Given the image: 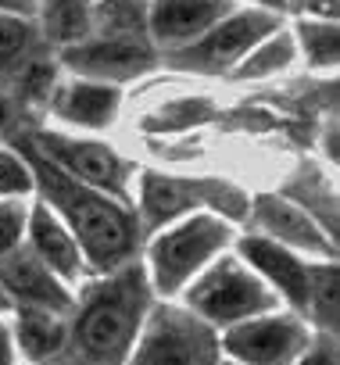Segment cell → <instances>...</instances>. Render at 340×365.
Returning <instances> with one entry per match:
<instances>
[{
	"label": "cell",
	"instance_id": "11",
	"mask_svg": "<svg viewBox=\"0 0 340 365\" xmlns=\"http://www.w3.org/2000/svg\"><path fill=\"white\" fill-rule=\"evenodd\" d=\"M0 287L8 301L19 304L22 312H47V315H68L72 312V294L61 287V279L26 247L11 251L0 265Z\"/></svg>",
	"mask_w": 340,
	"mask_h": 365
},
{
	"label": "cell",
	"instance_id": "4",
	"mask_svg": "<svg viewBox=\"0 0 340 365\" xmlns=\"http://www.w3.org/2000/svg\"><path fill=\"white\" fill-rule=\"evenodd\" d=\"M215 326L197 319L190 308L158 304L143 326L129 365H219Z\"/></svg>",
	"mask_w": 340,
	"mask_h": 365
},
{
	"label": "cell",
	"instance_id": "28",
	"mask_svg": "<svg viewBox=\"0 0 340 365\" xmlns=\"http://www.w3.org/2000/svg\"><path fill=\"white\" fill-rule=\"evenodd\" d=\"M15 361V344H11V329L0 326V365H11Z\"/></svg>",
	"mask_w": 340,
	"mask_h": 365
},
{
	"label": "cell",
	"instance_id": "15",
	"mask_svg": "<svg viewBox=\"0 0 340 365\" xmlns=\"http://www.w3.org/2000/svg\"><path fill=\"white\" fill-rule=\"evenodd\" d=\"M26 233H29V251L58 279H79V272H83L79 244L72 240V233L61 226V219L51 208H33L26 219Z\"/></svg>",
	"mask_w": 340,
	"mask_h": 365
},
{
	"label": "cell",
	"instance_id": "26",
	"mask_svg": "<svg viewBox=\"0 0 340 365\" xmlns=\"http://www.w3.org/2000/svg\"><path fill=\"white\" fill-rule=\"evenodd\" d=\"M294 365H336V347L329 336H319L315 344H308V351L294 361Z\"/></svg>",
	"mask_w": 340,
	"mask_h": 365
},
{
	"label": "cell",
	"instance_id": "12",
	"mask_svg": "<svg viewBox=\"0 0 340 365\" xmlns=\"http://www.w3.org/2000/svg\"><path fill=\"white\" fill-rule=\"evenodd\" d=\"M226 15H233V0H154L147 8V33L172 54L201 40Z\"/></svg>",
	"mask_w": 340,
	"mask_h": 365
},
{
	"label": "cell",
	"instance_id": "27",
	"mask_svg": "<svg viewBox=\"0 0 340 365\" xmlns=\"http://www.w3.org/2000/svg\"><path fill=\"white\" fill-rule=\"evenodd\" d=\"M0 11H4V15H19V19H29V15H36V0H0Z\"/></svg>",
	"mask_w": 340,
	"mask_h": 365
},
{
	"label": "cell",
	"instance_id": "5",
	"mask_svg": "<svg viewBox=\"0 0 340 365\" xmlns=\"http://www.w3.org/2000/svg\"><path fill=\"white\" fill-rule=\"evenodd\" d=\"M230 244V230L226 222H219L215 215H194L183 226H176L172 233H165L150 244V290L158 294H176L190 276H197L205 269V262L222 251Z\"/></svg>",
	"mask_w": 340,
	"mask_h": 365
},
{
	"label": "cell",
	"instance_id": "17",
	"mask_svg": "<svg viewBox=\"0 0 340 365\" xmlns=\"http://www.w3.org/2000/svg\"><path fill=\"white\" fill-rule=\"evenodd\" d=\"M93 22L83 0H43V36L58 47H76L90 40Z\"/></svg>",
	"mask_w": 340,
	"mask_h": 365
},
{
	"label": "cell",
	"instance_id": "7",
	"mask_svg": "<svg viewBox=\"0 0 340 365\" xmlns=\"http://www.w3.org/2000/svg\"><path fill=\"white\" fill-rule=\"evenodd\" d=\"M276 29H279L276 11H233L190 47L172 51L168 61L190 72H226V68H237Z\"/></svg>",
	"mask_w": 340,
	"mask_h": 365
},
{
	"label": "cell",
	"instance_id": "31",
	"mask_svg": "<svg viewBox=\"0 0 340 365\" xmlns=\"http://www.w3.org/2000/svg\"><path fill=\"white\" fill-rule=\"evenodd\" d=\"M258 4H262V11H283L287 0H258Z\"/></svg>",
	"mask_w": 340,
	"mask_h": 365
},
{
	"label": "cell",
	"instance_id": "8",
	"mask_svg": "<svg viewBox=\"0 0 340 365\" xmlns=\"http://www.w3.org/2000/svg\"><path fill=\"white\" fill-rule=\"evenodd\" d=\"M29 140L61 172H68L72 179H79V182H86V187H93V190H101V194L125 205V197H129V168L111 147L93 143V140H72V136H61V133H29Z\"/></svg>",
	"mask_w": 340,
	"mask_h": 365
},
{
	"label": "cell",
	"instance_id": "25",
	"mask_svg": "<svg viewBox=\"0 0 340 365\" xmlns=\"http://www.w3.org/2000/svg\"><path fill=\"white\" fill-rule=\"evenodd\" d=\"M26 219H29L26 205H15V201L0 205V258H8L19 247V240L26 233Z\"/></svg>",
	"mask_w": 340,
	"mask_h": 365
},
{
	"label": "cell",
	"instance_id": "22",
	"mask_svg": "<svg viewBox=\"0 0 340 365\" xmlns=\"http://www.w3.org/2000/svg\"><path fill=\"white\" fill-rule=\"evenodd\" d=\"M311 319L329 333L336 326V265H308V304Z\"/></svg>",
	"mask_w": 340,
	"mask_h": 365
},
{
	"label": "cell",
	"instance_id": "1",
	"mask_svg": "<svg viewBox=\"0 0 340 365\" xmlns=\"http://www.w3.org/2000/svg\"><path fill=\"white\" fill-rule=\"evenodd\" d=\"M15 150L22 154V161L33 172V187L43 190L51 208L65 219L61 226L72 230V240L79 244V251H86V258L97 269L115 272V269L133 262L136 244H140V222L133 219V212L122 201H115V197L86 187V182L72 179L68 172H61L47 154L36 150L29 133L15 136Z\"/></svg>",
	"mask_w": 340,
	"mask_h": 365
},
{
	"label": "cell",
	"instance_id": "29",
	"mask_svg": "<svg viewBox=\"0 0 340 365\" xmlns=\"http://www.w3.org/2000/svg\"><path fill=\"white\" fill-rule=\"evenodd\" d=\"M8 122H11V97L0 90V133L8 129Z\"/></svg>",
	"mask_w": 340,
	"mask_h": 365
},
{
	"label": "cell",
	"instance_id": "33",
	"mask_svg": "<svg viewBox=\"0 0 340 365\" xmlns=\"http://www.w3.org/2000/svg\"><path fill=\"white\" fill-rule=\"evenodd\" d=\"M233 365H237V361H233Z\"/></svg>",
	"mask_w": 340,
	"mask_h": 365
},
{
	"label": "cell",
	"instance_id": "6",
	"mask_svg": "<svg viewBox=\"0 0 340 365\" xmlns=\"http://www.w3.org/2000/svg\"><path fill=\"white\" fill-rule=\"evenodd\" d=\"M140 208H143V226L158 230L187 215L190 208H219L230 219H244L247 197L219 179H172V175L147 172L140 187Z\"/></svg>",
	"mask_w": 340,
	"mask_h": 365
},
{
	"label": "cell",
	"instance_id": "20",
	"mask_svg": "<svg viewBox=\"0 0 340 365\" xmlns=\"http://www.w3.org/2000/svg\"><path fill=\"white\" fill-rule=\"evenodd\" d=\"M90 22H97L104 36L143 40V33H147V8H143V0H101L97 11H90Z\"/></svg>",
	"mask_w": 340,
	"mask_h": 365
},
{
	"label": "cell",
	"instance_id": "10",
	"mask_svg": "<svg viewBox=\"0 0 340 365\" xmlns=\"http://www.w3.org/2000/svg\"><path fill=\"white\" fill-rule=\"evenodd\" d=\"M61 61L90 79V83H125L143 76L154 65V51L147 47V40H115V36H101V40H83L76 47H65Z\"/></svg>",
	"mask_w": 340,
	"mask_h": 365
},
{
	"label": "cell",
	"instance_id": "21",
	"mask_svg": "<svg viewBox=\"0 0 340 365\" xmlns=\"http://www.w3.org/2000/svg\"><path fill=\"white\" fill-rule=\"evenodd\" d=\"M290 58H294V36L276 29V36H265V40L233 68V76H237V79H258V76H269V72L287 68Z\"/></svg>",
	"mask_w": 340,
	"mask_h": 365
},
{
	"label": "cell",
	"instance_id": "32",
	"mask_svg": "<svg viewBox=\"0 0 340 365\" xmlns=\"http://www.w3.org/2000/svg\"><path fill=\"white\" fill-rule=\"evenodd\" d=\"M11 308V301H8V294H4V287H0V312H8Z\"/></svg>",
	"mask_w": 340,
	"mask_h": 365
},
{
	"label": "cell",
	"instance_id": "16",
	"mask_svg": "<svg viewBox=\"0 0 340 365\" xmlns=\"http://www.w3.org/2000/svg\"><path fill=\"white\" fill-rule=\"evenodd\" d=\"M115 108H118V90L108 86V83H90V79L68 83L54 97V111L61 118H68L76 125H90V129L108 125Z\"/></svg>",
	"mask_w": 340,
	"mask_h": 365
},
{
	"label": "cell",
	"instance_id": "13",
	"mask_svg": "<svg viewBox=\"0 0 340 365\" xmlns=\"http://www.w3.org/2000/svg\"><path fill=\"white\" fill-rule=\"evenodd\" d=\"M254 226L269 233L265 240L287 247V251H311V255H333V240L290 201L283 197H258L254 201Z\"/></svg>",
	"mask_w": 340,
	"mask_h": 365
},
{
	"label": "cell",
	"instance_id": "24",
	"mask_svg": "<svg viewBox=\"0 0 340 365\" xmlns=\"http://www.w3.org/2000/svg\"><path fill=\"white\" fill-rule=\"evenodd\" d=\"M33 172L19 150H0V194H29Z\"/></svg>",
	"mask_w": 340,
	"mask_h": 365
},
{
	"label": "cell",
	"instance_id": "3",
	"mask_svg": "<svg viewBox=\"0 0 340 365\" xmlns=\"http://www.w3.org/2000/svg\"><path fill=\"white\" fill-rule=\"evenodd\" d=\"M276 304V294L269 283L237 258H219L190 290H187V308L205 319L208 326H237L258 315H269Z\"/></svg>",
	"mask_w": 340,
	"mask_h": 365
},
{
	"label": "cell",
	"instance_id": "19",
	"mask_svg": "<svg viewBox=\"0 0 340 365\" xmlns=\"http://www.w3.org/2000/svg\"><path fill=\"white\" fill-rule=\"evenodd\" d=\"M61 340H65L61 315H47V312H22L19 315V344L36 365H51L61 351Z\"/></svg>",
	"mask_w": 340,
	"mask_h": 365
},
{
	"label": "cell",
	"instance_id": "9",
	"mask_svg": "<svg viewBox=\"0 0 340 365\" xmlns=\"http://www.w3.org/2000/svg\"><path fill=\"white\" fill-rule=\"evenodd\" d=\"M219 344L237 365H294L308 351L311 336L290 315H258L230 326Z\"/></svg>",
	"mask_w": 340,
	"mask_h": 365
},
{
	"label": "cell",
	"instance_id": "2",
	"mask_svg": "<svg viewBox=\"0 0 340 365\" xmlns=\"http://www.w3.org/2000/svg\"><path fill=\"white\" fill-rule=\"evenodd\" d=\"M147 308L150 283L143 265L129 262L108 272L83 294L79 304H72L76 319L65 326L61 351L51 365H125Z\"/></svg>",
	"mask_w": 340,
	"mask_h": 365
},
{
	"label": "cell",
	"instance_id": "30",
	"mask_svg": "<svg viewBox=\"0 0 340 365\" xmlns=\"http://www.w3.org/2000/svg\"><path fill=\"white\" fill-rule=\"evenodd\" d=\"M315 11L322 19H336V0H315Z\"/></svg>",
	"mask_w": 340,
	"mask_h": 365
},
{
	"label": "cell",
	"instance_id": "18",
	"mask_svg": "<svg viewBox=\"0 0 340 365\" xmlns=\"http://www.w3.org/2000/svg\"><path fill=\"white\" fill-rule=\"evenodd\" d=\"M33 54H36L33 22L0 11V79H15V72L22 76L36 61Z\"/></svg>",
	"mask_w": 340,
	"mask_h": 365
},
{
	"label": "cell",
	"instance_id": "23",
	"mask_svg": "<svg viewBox=\"0 0 340 365\" xmlns=\"http://www.w3.org/2000/svg\"><path fill=\"white\" fill-rule=\"evenodd\" d=\"M297 40H301V47H304L311 65L326 68V65L336 61V29L329 22H301L297 26Z\"/></svg>",
	"mask_w": 340,
	"mask_h": 365
},
{
	"label": "cell",
	"instance_id": "14",
	"mask_svg": "<svg viewBox=\"0 0 340 365\" xmlns=\"http://www.w3.org/2000/svg\"><path fill=\"white\" fill-rule=\"evenodd\" d=\"M240 251L247 258V265L265 279L276 283V290H283V297L297 308L308 304V265L294 258V251L265 240V237H247L240 240Z\"/></svg>",
	"mask_w": 340,
	"mask_h": 365
}]
</instances>
